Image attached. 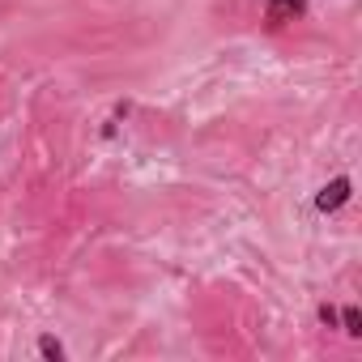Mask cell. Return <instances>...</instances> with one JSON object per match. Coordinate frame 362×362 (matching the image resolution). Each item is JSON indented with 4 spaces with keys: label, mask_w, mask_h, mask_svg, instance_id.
Wrapping results in <instances>:
<instances>
[{
    "label": "cell",
    "mask_w": 362,
    "mask_h": 362,
    "mask_svg": "<svg viewBox=\"0 0 362 362\" xmlns=\"http://www.w3.org/2000/svg\"><path fill=\"white\" fill-rule=\"evenodd\" d=\"M337 328H345V337H362V311L358 307L337 311Z\"/></svg>",
    "instance_id": "3957f363"
},
{
    "label": "cell",
    "mask_w": 362,
    "mask_h": 362,
    "mask_svg": "<svg viewBox=\"0 0 362 362\" xmlns=\"http://www.w3.org/2000/svg\"><path fill=\"white\" fill-rule=\"evenodd\" d=\"M349 192H354V184H349V175H337L332 184H324L320 192H315V209L320 214H337L345 201H349Z\"/></svg>",
    "instance_id": "7a4b0ae2"
},
{
    "label": "cell",
    "mask_w": 362,
    "mask_h": 362,
    "mask_svg": "<svg viewBox=\"0 0 362 362\" xmlns=\"http://www.w3.org/2000/svg\"><path fill=\"white\" fill-rule=\"evenodd\" d=\"M39 354L52 358V362H64V345H60L56 337H39Z\"/></svg>",
    "instance_id": "277c9868"
},
{
    "label": "cell",
    "mask_w": 362,
    "mask_h": 362,
    "mask_svg": "<svg viewBox=\"0 0 362 362\" xmlns=\"http://www.w3.org/2000/svg\"><path fill=\"white\" fill-rule=\"evenodd\" d=\"M307 9H311V0H264V22L273 30H281L290 22H303Z\"/></svg>",
    "instance_id": "6da1fadb"
},
{
    "label": "cell",
    "mask_w": 362,
    "mask_h": 362,
    "mask_svg": "<svg viewBox=\"0 0 362 362\" xmlns=\"http://www.w3.org/2000/svg\"><path fill=\"white\" fill-rule=\"evenodd\" d=\"M320 324H328V328H337V307H328V303H324V307H320Z\"/></svg>",
    "instance_id": "5b68a950"
}]
</instances>
